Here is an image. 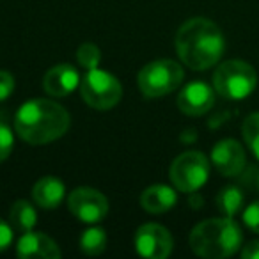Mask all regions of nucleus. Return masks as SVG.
<instances>
[{
  "label": "nucleus",
  "mask_w": 259,
  "mask_h": 259,
  "mask_svg": "<svg viewBox=\"0 0 259 259\" xmlns=\"http://www.w3.org/2000/svg\"><path fill=\"white\" fill-rule=\"evenodd\" d=\"M226 48L222 30L208 18H190L178 29L176 52L185 66L204 71L220 61Z\"/></svg>",
  "instance_id": "1"
},
{
  "label": "nucleus",
  "mask_w": 259,
  "mask_h": 259,
  "mask_svg": "<svg viewBox=\"0 0 259 259\" xmlns=\"http://www.w3.org/2000/svg\"><path fill=\"white\" fill-rule=\"evenodd\" d=\"M68 110L52 100H30L20 107L15 117V132L22 141L41 146L61 139L69 130Z\"/></svg>",
  "instance_id": "2"
},
{
  "label": "nucleus",
  "mask_w": 259,
  "mask_h": 259,
  "mask_svg": "<svg viewBox=\"0 0 259 259\" xmlns=\"http://www.w3.org/2000/svg\"><path fill=\"white\" fill-rule=\"evenodd\" d=\"M190 248L206 259H226L240 248L243 234L231 217L209 219L197 224L190 233Z\"/></svg>",
  "instance_id": "3"
},
{
  "label": "nucleus",
  "mask_w": 259,
  "mask_h": 259,
  "mask_svg": "<svg viewBox=\"0 0 259 259\" xmlns=\"http://www.w3.org/2000/svg\"><path fill=\"white\" fill-rule=\"evenodd\" d=\"M255 85H257L255 69L240 59L222 62L213 75V89L226 100H243L254 93Z\"/></svg>",
  "instance_id": "4"
},
{
  "label": "nucleus",
  "mask_w": 259,
  "mask_h": 259,
  "mask_svg": "<svg viewBox=\"0 0 259 259\" xmlns=\"http://www.w3.org/2000/svg\"><path fill=\"white\" fill-rule=\"evenodd\" d=\"M185 71L181 64L170 59H158L146 64L139 73V89L148 98H162L181 85Z\"/></svg>",
  "instance_id": "5"
},
{
  "label": "nucleus",
  "mask_w": 259,
  "mask_h": 259,
  "mask_svg": "<svg viewBox=\"0 0 259 259\" xmlns=\"http://www.w3.org/2000/svg\"><path fill=\"white\" fill-rule=\"evenodd\" d=\"M80 94L91 108L110 110L119 103L122 96V87L114 75L103 69H87L80 80Z\"/></svg>",
  "instance_id": "6"
},
{
  "label": "nucleus",
  "mask_w": 259,
  "mask_h": 259,
  "mask_svg": "<svg viewBox=\"0 0 259 259\" xmlns=\"http://www.w3.org/2000/svg\"><path fill=\"white\" fill-rule=\"evenodd\" d=\"M170 181L180 192H197L209 178V160L201 151L181 153L170 165Z\"/></svg>",
  "instance_id": "7"
},
{
  "label": "nucleus",
  "mask_w": 259,
  "mask_h": 259,
  "mask_svg": "<svg viewBox=\"0 0 259 259\" xmlns=\"http://www.w3.org/2000/svg\"><path fill=\"white\" fill-rule=\"evenodd\" d=\"M68 208L80 222L96 224L107 217L108 201L101 192L89 187H80L69 194Z\"/></svg>",
  "instance_id": "8"
},
{
  "label": "nucleus",
  "mask_w": 259,
  "mask_h": 259,
  "mask_svg": "<svg viewBox=\"0 0 259 259\" xmlns=\"http://www.w3.org/2000/svg\"><path fill=\"white\" fill-rule=\"evenodd\" d=\"M174 247L172 234L160 224H144L135 234V248L142 257L165 259Z\"/></svg>",
  "instance_id": "9"
},
{
  "label": "nucleus",
  "mask_w": 259,
  "mask_h": 259,
  "mask_svg": "<svg viewBox=\"0 0 259 259\" xmlns=\"http://www.w3.org/2000/svg\"><path fill=\"white\" fill-rule=\"evenodd\" d=\"M245 149L234 139H224L211 149V162L222 176L233 178L245 169Z\"/></svg>",
  "instance_id": "10"
},
{
  "label": "nucleus",
  "mask_w": 259,
  "mask_h": 259,
  "mask_svg": "<svg viewBox=\"0 0 259 259\" xmlns=\"http://www.w3.org/2000/svg\"><path fill=\"white\" fill-rule=\"evenodd\" d=\"M215 105V91L206 82H192L178 94V108L190 117L206 114Z\"/></svg>",
  "instance_id": "11"
},
{
  "label": "nucleus",
  "mask_w": 259,
  "mask_h": 259,
  "mask_svg": "<svg viewBox=\"0 0 259 259\" xmlns=\"http://www.w3.org/2000/svg\"><path fill=\"white\" fill-rule=\"evenodd\" d=\"M16 254L22 259H59L62 255L59 245L50 236H47L45 233H36V231L23 233L16 245Z\"/></svg>",
  "instance_id": "12"
},
{
  "label": "nucleus",
  "mask_w": 259,
  "mask_h": 259,
  "mask_svg": "<svg viewBox=\"0 0 259 259\" xmlns=\"http://www.w3.org/2000/svg\"><path fill=\"white\" fill-rule=\"evenodd\" d=\"M80 85V75L75 66L71 64H57L48 69L43 78V89L50 96L64 98L71 94Z\"/></svg>",
  "instance_id": "13"
},
{
  "label": "nucleus",
  "mask_w": 259,
  "mask_h": 259,
  "mask_svg": "<svg viewBox=\"0 0 259 259\" xmlns=\"http://www.w3.org/2000/svg\"><path fill=\"white\" fill-rule=\"evenodd\" d=\"M66 188L62 181L55 176H45L34 185L32 199L37 206L45 209H54L64 201Z\"/></svg>",
  "instance_id": "14"
},
{
  "label": "nucleus",
  "mask_w": 259,
  "mask_h": 259,
  "mask_svg": "<svg viewBox=\"0 0 259 259\" xmlns=\"http://www.w3.org/2000/svg\"><path fill=\"white\" fill-rule=\"evenodd\" d=\"M178 202V195L167 185H151L141 194V206L149 213H165Z\"/></svg>",
  "instance_id": "15"
},
{
  "label": "nucleus",
  "mask_w": 259,
  "mask_h": 259,
  "mask_svg": "<svg viewBox=\"0 0 259 259\" xmlns=\"http://www.w3.org/2000/svg\"><path fill=\"white\" fill-rule=\"evenodd\" d=\"M36 222H37L36 209H34V206L30 202L20 199V201H16L11 206V224L16 231L29 233V231L34 229Z\"/></svg>",
  "instance_id": "16"
},
{
  "label": "nucleus",
  "mask_w": 259,
  "mask_h": 259,
  "mask_svg": "<svg viewBox=\"0 0 259 259\" xmlns=\"http://www.w3.org/2000/svg\"><path fill=\"white\" fill-rule=\"evenodd\" d=\"M107 248V233L101 227H91L80 236V250L87 255H100Z\"/></svg>",
  "instance_id": "17"
},
{
  "label": "nucleus",
  "mask_w": 259,
  "mask_h": 259,
  "mask_svg": "<svg viewBox=\"0 0 259 259\" xmlns=\"http://www.w3.org/2000/svg\"><path fill=\"white\" fill-rule=\"evenodd\" d=\"M241 204H243V194L236 187L222 188L219 192V195H217V208L224 213V217H231L233 219L240 211Z\"/></svg>",
  "instance_id": "18"
},
{
  "label": "nucleus",
  "mask_w": 259,
  "mask_h": 259,
  "mask_svg": "<svg viewBox=\"0 0 259 259\" xmlns=\"http://www.w3.org/2000/svg\"><path fill=\"white\" fill-rule=\"evenodd\" d=\"M241 134H243L248 149L259 160V112H254L245 117L243 124H241Z\"/></svg>",
  "instance_id": "19"
},
{
  "label": "nucleus",
  "mask_w": 259,
  "mask_h": 259,
  "mask_svg": "<svg viewBox=\"0 0 259 259\" xmlns=\"http://www.w3.org/2000/svg\"><path fill=\"white\" fill-rule=\"evenodd\" d=\"M76 59H78L80 66H83L85 69H94L101 61V52L94 43H83L76 52Z\"/></svg>",
  "instance_id": "20"
},
{
  "label": "nucleus",
  "mask_w": 259,
  "mask_h": 259,
  "mask_svg": "<svg viewBox=\"0 0 259 259\" xmlns=\"http://www.w3.org/2000/svg\"><path fill=\"white\" fill-rule=\"evenodd\" d=\"M13 146H15V137H13L11 128L4 122H0V162H4L11 155Z\"/></svg>",
  "instance_id": "21"
},
{
  "label": "nucleus",
  "mask_w": 259,
  "mask_h": 259,
  "mask_svg": "<svg viewBox=\"0 0 259 259\" xmlns=\"http://www.w3.org/2000/svg\"><path fill=\"white\" fill-rule=\"evenodd\" d=\"M243 224L252 231V233L259 234V201L252 202L245 208L243 211Z\"/></svg>",
  "instance_id": "22"
},
{
  "label": "nucleus",
  "mask_w": 259,
  "mask_h": 259,
  "mask_svg": "<svg viewBox=\"0 0 259 259\" xmlns=\"http://www.w3.org/2000/svg\"><path fill=\"white\" fill-rule=\"evenodd\" d=\"M15 93V78L9 71H0V101H6Z\"/></svg>",
  "instance_id": "23"
},
{
  "label": "nucleus",
  "mask_w": 259,
  "mask_h": 259,
  "mask_svg": "<svg viewBox=\"0 0 259 259\" xmlns=\"http://www.w3.org/2000/svg\"><path fill=\"white\" fill-rule=\"evenodd\" d=\"M11 241H13V229H11V226H8L4 220H0V252L6 250V248H9Z\"/></svg>",
  "instance_id": "24"
},
{
  "label": "nucleus",
  "mask_w": 259,
  "mask_h": 259,
  "mask_svg": "<svg viewBox=\"0 0 259 259\" xmlns=\"http://www.w3.org/2000/svg\"><path fill=\"white\" fill-rule=\"evenodd\" d=\"M241 257L243 259H259V240L248 241V243L241 248Z\"/></svg>",
  "instance_id": "25"
},
{
  "label": "nucleus",
  "mask_w": 259,
  "mask_h": 259,
  "mask_svg": "<svg viewBox=\"0 0 259 259\" xmlns=\"http://www.w3.org/2000/svg\"><path fill=\"white\" fill-rule=\"evenodd\" d=\"M257 188H259V174H257Z\"/></svg>",
  "instance_id": "26"
}]
</instances>
